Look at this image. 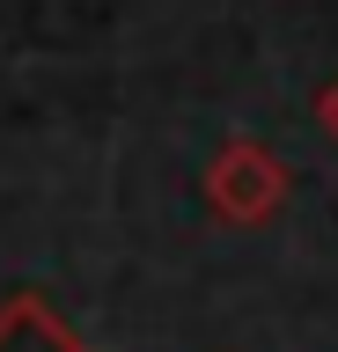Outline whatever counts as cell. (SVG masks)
<instances>
[{
  "label": "cell",
  "instance_id": "cell-3",
  "mask_svg": "<svg viewBox=\"0 0 338 352\" xmlns=\"http://www.w3.org/2000/svg\"><path fill=\"white\" fill-rule=\"evenodd\" d=\"M316 118H324V132H331V140H338V74H331V81H324V96H316Z\"/></svg>",
  "mask_w": 338,
  "mask_h": 352
},
{
  "label": "cell",
  "instance_id": "cell-2",
  "mask_svg": "<svg viewBox=\"0 0 338 352\" xmlns=\"http://www.w3.org/2000/svg\"><path fill=\"white\" fill-rule=\"evenodd\" d=\"M0 352H96V345H81V338L52 316L45 294H8V301H0Z\"/></svg>",
  "mask_w": 338,
  "mask_h": 352
},
{
  "label": "cell",
  "instance_id": "cell-1",
  "mask_svg": "<svg viewBox=\"0 0 338 352\" xmlns=\"http://www.w3.org/2000/svg\"><path fill=\"white\" fill-rule=\"evenodd\" d=\"M287 162L265 147V140H250V132H235V140H221L213 147V162H206V213L221 220V228H265L279 206H287Z\"/></svg>",
  "mask_w": 338,
  "mask_h": 352
}]
</instances>
